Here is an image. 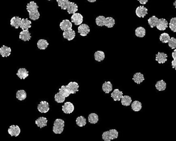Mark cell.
Returning a JSON list of instances; mask_svg holds the SVG:
<instances>
[{
  "label": "cell",
  "mask_w": 176,
  "mask_h": 141,
  "mask_svg": "<svg viewBox=\"0 0 176 141\" xmlns=\"http://www.w3.org/2000/svg\"><path fill=\"white\" fill-rule=\"evenodd\" d=\"M79 85L76 82H71L67 85H62L59 92L55 95L54 99L58 103H63L65 99L71 94H75L79 91Z\"/></svg>",
  "instance_id": "6da1fadb"
},
{
  "label": "cell",
  "mask_w": 176,
  "mask_h": 141,
  "mask_svg": "<svg viewBox=\"0 0 176 141\" xmlns=\"http://www.w3.org/2000/svg\"><path fill=\"white\" fill-rule=\"evenodd\" d=\"M38 6L34 1H31L27 5V10L29 12V18L36 20L39 18L40 13L38 11Z\"/></svg>",
  "instance_id": "7a4b0ae2"
},
{
  "label": "cell",
  "mask_w": 176,
  "mask_h": 141,
  "mask_svg": "<svg viewBox=\"0 0 176 141\" xmlns=\"http://www.w3.org/2000/svg\"><path fill=\"white\" fill-rule=\"evenodd\" d=\"M95 22L97 25L99 27L106 26L108 28H113L115 24V19L112 17L106 18L104 16H100L96 17Z\"/></svg>",
  "instance_id": "3957f363"
},
{
  "label": "cell",
  "mask_w": 176,
  "mask_h": 141,
  "mask_svg": "<svg viewBox=\"0 0 176 141\" xmlns=\"http://www.w3.org/2000/svg\"><path fill=\"white\" fill-rule=\"evenodd\" d=\"M119 136V132L115 130L112 129L108 131H105L102 135V138L105 141H110L118 138Z\"/></svg>",
  "instance_id": "277c9868"
},
{
  "label": "cell",
  "mask_w": 176,
  "mask_h": 141,
  "mask_svg": "<svg viewBox=\"0 0 176 141\" xmlns=\"http://www.w3.org/2000/svg\"><path fill=\"white\" fill-rule=\"evenodd\" d=\"M65 122L61 118H57L54 122V125L53 127V131L56 134H61L64 127Z\"/></svg>",
  "instance_id": "5b68a950"
},
{
  "label": "cell",
  "mask_w": 176,
  "mask_h": 141,
  "mask_svg": "<svg viewBox=\"0 0 176 141\" xmlns=\"http://www.w3.org/2000/svg\"><path fill=\"white\" fill-rule=\"evenodd\" d=\"M78 32L82 37H86L90 33V28L88 25L86 24H81L78 28Z\"/></svg>",
  "instance_id": "8992f818"
},
{
  "label": "cell",
  "mask_w": 176,
  "mask_h": 141,
  "mask_svg": "<svg viewBox=\"0 0 176 141\" xmlns=\"http://www.w3.org/2000/svg\"><path fill=\"white\" fill-rule=\"evenodd\" d=\"M71 22L76 25H80L83 22V17L81 13H76L71 17Z\"/></svg>",
  "instance_id": "52a82bcc"
},
{
  "label": "cell",
  "mask_w": 176,
  "mask_h": 141,
  "mask_svg": "<svg viewBox=\"0 0 176 141\" xmlns=\"http://www.w3.org/2000/svg\"><path fill=\"white\" fill-rule=\"evenodd\" d=\"M62 110L64 113L67 114H71L74 110V106L73 104L68 102L62 106Z\"/></svg>",
  "instance_id": "ba28073f"
},
{
  "label": "cell",
  "mask_w": 176,
  "mask_h": 141,
  "mask_svg": "<svg viewBox=\"0 0 176 141\" xmlns=\"http://www.w3.org/2000/svg\"><path fill=\"white\" fill-rule=\"evenodd\" d=\"M38 110L41 113H47L49 110V105L46 101H41L38 105Z\"/></svg>",
  "instance_id": "9c48e42d"
},
{
  "label": "cell",
  "mask_w": 176,
  "mask_h": 141,
  "mask_svg": "<svg viewBox=\"0 0 176 141\" xmlns=\"http://www.w3.org/2000/svg\"><path fill=\"white\" fill-rule=\"evenodd\" d=\"M8 132L11 136H19L21 133V129L17 125H12L9 127Z\"/></svg>",
  "instance_id": "30bf717a"
},
{
  "label": "cell",
  "mask_w": 176,
  "mask_h": 141,
  "mask_svg": "<svg viewBox=\"0 0 176 141\" xmlns=\"http://www.w3.org/2000/svg\"><path fill=\"white\" fill-rule=\"evenodd\" d=\"M148 14V9L144 6H139L136 10V14L139 18H144Z\"/></svg>",
  "instance_id": "8fae6325"
},
{
  "label": "cell",
  "mask_w": 176,
  "mask_h": 141,
  "mask_svg": "<svg viewBox=\"0 0 176 141\" xmlns=\"http://www.w3.org/2000/svg\"><path fill=\"white\" fill-rule=\"evenodd\" d=\"M63 37L69 41H71L76 37V32L72 29H70L64 32L63 34Z\"/></svg>",
  "instance_id": "7c38bea8"
},
{
  "label": "cell",
  "mask_w": 176,
  "mask_h": 141,
  "mask_svg": "<svg viewBox=\"0 0 176 141\" xmlns=\"http://www.w3.org/2000/svg\"><path fill=\"white\" fill-rule=\"evenodd\" d=\"M19 39L24 42L29 41L31 39V35L29 30L25 29V30H23L21 32H20Z\"/></svg>",
  "instance_id": "4fadbf2b"
},
{
  "label": "cell",
  "mask_w": 176,
  "mask_h": 141,
  "mask_svg": "<svg viewBox=\"0 0 176 141\" xmlns=\"http://www.w3.org/2000/svg\"><path fill=\"white\" fill-rule=\"evenodd\" d=\"M167 60V55L164 52H158L156 55V61L159 63H164Z\"/></svg>",
  "instance_id": "5bb4252c"
},
{
  "label": "cell",
  "mask_w": 176,
  "mask_h": 141,
  "mask_svg": "<svg viewBox=\"0 0 176 141\" xmlns=\"http://www.w3.org/2000/svg\"><path fill=\"white\" fill-rule=\"evenodd\" d=\"M168 22L167 21L166 19L161 18V19H159L156 27L160 30H161V31L165 30L168 27Z\"/></svg>",
  "instance_id": "9a60e30c"
},
{
  "label": "cell",
  "mask_w": 176,
  "mask_h": 141,
  "mask_svg": "<svg viewBox=\"0 0 176 141\" xmlns=\"http://www.w3.org/2000/svg\"><path fill=\"white\" fill-rule=\"evenodd\" d=\"M123 96V92L119 90L118 89H115L111 94V97L114 101H120Z\"/></svg>",
  "instance_id": "2e32d148"
},
{
  "label": "cell",
  "mask_w": 176,
  "mask_h": 141,
  "mask_svg": "<svg viewBox=\"0 0 176 141\" xmlns=\"http://www.w3.org/2000/svg\"><path fill=\"white\" fill-rule=\"evenodd\" d=\"M60 28L62 30L66 31L72 28V23L68 19H64L60 23Z\"/></svg>",
  "instance_id": "e0dca14e"
},
{
  "label": "cell",
  "mask_w": 176,
  "mask_h": 141,
  "mask_svg": "<svg viewBox=\"0 0 176 141\" xmlns=\"http://www.w3.org/2000/svg\"><path fill=\"white\" fill-rule=\"evenodd\" d=\"M78 7L76 4L70 2L67 7V10L69 14H74L76 13V11H78Z\"/></svg>",
  "instance_id": "ac0fdd59"
},
{
  "label": "cell",
  "mask_w": 176,
  "mask_h": 141,
  "mask_svg": "<svg viewBox=\"0 0 176 141\" xmlns=\"http://www.w3.org/2000/svg\"><path fill=\"white\" fill-rule=\"evenodd\" d=\"M47 122L48 120L47 118H44V117H40L36 120L35 123L38 127L42 128L46 127L47 126Z\"/></svg>",
  "instance_id": "d6986e66"
},
{
  "label": "cell",
  "mask_w": 176,
  "mask_h": 141,
  "mask_svg": "<svg viewBox=\"0 0 176 141\" xmlns=\"http://www.w3.org/2000/svg\"><path fill=\"white\" fill-rule=\"evenodd\" d=\"M11 53V49L10 47H7L5 45L0 48V54L3 57H9Z\"/></svg>",
  "instance_id": "ffe728a7"
},
{
  "label": "cell",
  "mask_w": 176,
  "mask_h": 141,
  "mask_svg": "<svg viewBox=\"0 0 176 141\" xmlns=\"http://www.w3.org/2000/svg\"><path fill=\"white\" fill-rule=\"evenodd\" d=\"M31 24L32 22L31 20H29L27 18H23L21 20V23L20 25V28L22 30H29V28L31 27Z\"/></svg>",
  "instance_id": "44dd1931"
},
{
  "label": "cell",
  "mask_w": 176,
  "mask_h": 141,
  "mask_svg": "<svg viewBox=\"0 0 176 141\" xmlns=\"http://www.w3.org/2000/svg\"><path fill=\"white\" fill-rule=\"evenodd\" d=\"M21 20L22 19L19 18V17H14L11 19V25L14 27L16 29H18L20 27Z\"/></svg>",
  "instance_id": "7402d4cb"
},
{
  "label": "cell",
  "mask_w": 176,
  "mask_h": 141,
  "mask_svg": "<svg viewBox=\"0 0 176 141\" xmlns=\"http://www.w3.org/2000/svg\"><path fill=\"white\" fill-rule=\"evenodd\" d=\"M17 75L20 79L24 80L29 76V72L24 68H21L17 71Z\"/></svg>",
  "instance_id": "603a6c76"
},
{
  "label": "cell",
  "mask_w": 176,
  "mask_h": 141,
  "mask_svg": "<svg viewBox=\"0 0 176 141\" xmlns=\"http://www.w3.org/2000/svg\"><path fill=\"white\" fill-rule=\"evenodd\" d=\"M133 80L136 83L140 85L144 81L145 78H144V76L143 74L140 73V72H138V73H136L133 75Z\"/></svg>",
  "instance_id": "cb8c5ba5"
},
{
  "label": "cell",
  "mask_w": 176,
  "mask_h": 141,
  "mask_svg": "<svg viewBox=\"0 0 176 141\" xmlns=\"http://www.w3.org/2000/svg\"><path fill=\"white\" fill-rule=\"evenodd\" d=\"M102 89L104 91V92H105L106 94H108L113 90V85L110 81L105 82V83L103 85Z\"/></svg>",
  "instance_id": "d4e9b609"
},
{
  "label": "cell",
  "mask_w": 176,
  "mask_h": 141,
  "mask_svg": "<svg viewBox=\"0 0 176 141\" xmlns=\"http://www.w3.org/2000/svg\"><path fill=\"white\" fill-rule=\"evenodd\" d=\"M105 53L102 51H97L94 54V59L98 62L103 61L105 59Z\"/></svg>",
  "instance_id": "484cf974"
},
{
  "label": "cell",
  "mask_w": 176,
  "mask_h": 141,
  "mask_svg": "<svg viewBox=\"0 0 176 141\" xmlns=\"http://www.w3.org/2000/svg\"><path fill=\"white\" fill-rule=\"evenodd\" d=\"M49 43L45 39H40L37 42V47L40 50H45L47 48Z\"/></svg>",
  "instance_id": "4316f807"
},
{
  "label": "cell",
  "mask_w": 176,
  "mask_h": 141,
  "mask_svg": "<svg viewBox=\"0 0 176 141\" xmlns=\"http://www.w3.org/2000/svg\"><path fill=\"white\" fill-rule=\"evenodd\" d=\"M135 35L138 38H143L146 35V29L143 27H139L135 30Z\"/></svg>",
  "instance_id": "83f0119b"
},
{
  "label": "cell",
  "mask_w": 176,
  "mask_h": 141,
  "mask_svg": "<svg viewBox=\"0 0 176 141\" xmlns=\"http://www.w3.org/2000/svg\"><path fill=\"white\" fill-rule=\"evenodd\" d=\"M121 102L123 105L125 106H128L130 105V104L132 103V99L128 95L123 96L122 98L121 99Z\"/></svg>",
  "instance_id": "f1b7e54d"
},
{
  "label": "cell",
  "mask_w": 176,
  "mask_h": 141,
  "mask_svg": "<svg viewBox=\"0 0 176 141\" xmlns=\"http://www.w3.org/2000/svg\"><path fill=\"white\" fill-rule=\"evenodd\" d=\"M88 121L91 124H95L99 121V116L95 113H91L88 116Z\"/></svg>",
  "instance_id": "f546056e"
},
{
  "label": "cell",
  "mask_w": 176,
  "mask_h": 141,
  "mask_svg": "<svg viewBox=\"0 0 176 141\" xmlns=\"http://www.w3.org/2000/svg\"><path fill=\"white\" fill-rule=\"evenodd\" d=\"M156 88L158 91H163L166 88V83L163 80H159L156 84Z\"/></svg>",
  "instance_id": "4dcf8cb0"
},
{
  "label": "cell",
  "mask_w": 176,
  "mask_h": 141,
  "mask_svg": "<svg viewBox=\"0 0 176 141\" xmlns=\"http://www.w3.org/2000/svg\"><path fill=\"white\" fill-rule=\"evenodd\" d=\"M159 19L155 16H153L148 19V23L149 24L150 26L153 28L157 26V23L158 22Z\"/></svg>",
  "instance_id": "1f68e13d"
},
{
  "label": "cell",
  "mask_w": 176,
  "mask_h": 141,
  "mask_svg": "<svg viewBox=\"0 0 176 141\" xmlns=\"http://www.w3.org/2000/svg\"><path fill=\"white\" fill-rule=\"evenodd\" d=\"M16 98L20 101L24 100L27 98V93L24 90H19L16 93Z\"/></svg>",
  "instance_id": "d6a6232c"
},
{
  "label": "cell",
  "mask_w": 176,
  "mask_h": 141,
  "mask_svg": "<svg viewBox=\"0 0 176 141\" xmlns=\"http://www.w3.org/2000/svg\"><path fill=\"white\" fill-rule=\"evenodd\" d=\"M131 108L134 111H139L142 109V104L139 101H134L131 104Z\"/></svg>",
  "instance_id": "836d02e7"
},
{
  "label": "cell",
  "mask_w": 176,
  "mask_h": 141,
  "mask_svg": "<svg viewBox=\"0 0 176 141\" xmlns=\"http://www.w3.org/2000/svg\"><path fill=\"white\" fill-rule=\"evenodd\" d=\"M57 2L59 7L63 10H67V7L70 2L69 0H57Z\"/></svg>",
  "instance_id": "e575fe53"
},
{
  "label": "cell",
  "mask_w": 176,
  "mask_h": 141,
  "mask_svg": "<svg viewBox=\"0 0 176 141\" xmlns=\"http://www.w3.org/2000/svg\"><path fill=\"white\" fill-rule=\"evenodd\" d=\"M76 125L79 127H83L86 126V120L83 116L78 117L76 119Z\"/></svg>",
  "instance_id": "d590c367"
},
{
  "label": "cell",
  "mask_w": 176,
  "mask_h": 141,
  "mask_svg": "<svg viewBox=\"0 0 176 141\" xmlns=\"http://www.w3.org/2000/svg\"><path fill=\"white\" fill-rule=\"evenodd\" d=\"M170 37L168 34L166 33H162L160 35V40L163 43H168L170 40Z\"/></svg>",
  "instance_id": "8d00e7d4"
},
{
  "label": "cell",
  "mask_w": 176,
  "mask_h": 141,
  "mask_svg": "<svg viewBox=\"0 0 176 141\" xmlns=\"http://www.w3.org/2000/svg\"><path fill=\"white\" fill-rule=\"evenodd\" d=\"M169 27L172 32L176 33V17L171 19L169 23Z\"/></svg>",
  "instance_id": "74e56055"
},
{
  "label": "cell",
  "mask_w": 176,
  "mask_h": 141,
  "mask_svg": "<svg viewBox=\"0 0 176 141\" xmlns=\"http://www.w3.org/2000/svg\"><path fill=\"white\" fill-rule=\"evenodd\" d=\"M168 43L169 47H171L172 49H176V38L172 37L170 39Z\"/></svg>",
  "instance_id": "f35d334b"
},
{
  "label": "cell",
  "mask_w": 176,
  "mask_h": 141,
  "mask_svg": "<svg viewBox=\"0 0 176 141\" xmlns=\"http://www.w3.org/2000/svg\"><path fill=\"white\" fill-rule=\"evenodd\" d=\"M172 66L173 68L175 69L176 70V59H174L172 61Z\"/></svg>",
  "instance_id": "ab89813d"
},
{
  "label": "cell",
  "mask_w": 176,
  "mask_h": 141,
  "mask_svg": "<svg viewBox=\"0 0 176 141\" xmlns=\"http://www.w3.org/2000/svg\"><path fill=\"white\" fill-rule=\"evenodd\" d=\"M138 1L142 5L146 4L148 1V0H138Z\"/></svg>",
  "instance_id": "60d3db41"
},
{
  "label": "cell",
  "mask_w": 176,
  "mask_h": 141,
  "mask_svg": "<svg viewBox=\"0 0 176 141\" xmlns=\"http://www.w3.org/2000/svg\"><path fill=\"white\" fill-rule=\"evenodd\" d=\"M172 57L173 58V59H176V49H175V50L172 52Z\"/></svg>",
  "instance_id": "b9f144b4"
},
{
  "label": "cell",
  "mask_w": 176,
  "mask_h": 141,
  "mask_svg": "<svg viewBox=\"0 0 176 141\" xmlns=\"http://www.w3.org/2000/svg\"><path fill=\"white\" fill-rule=\"evenodd\" d=\"M88 1H89V2H91V3H93V2H96V0H87Z\"/></svg>",
  "instance_id": "7bdbcfd3"
},
{
  "label": "cell",
  "mask_w": 176,
  "mask_h": 141,
  "mask_svg": "<svg viewBox=\"0 0 176 141\" xmlns=\"http://www.w3.org/2000/svg\"><path fill=\"white\" fill-rule=\"evenodd\" d=\"M173 6H175V7L176 8V0H175V2L173 3Z\"/></svg>",
  "instance_id": "ee69618b"
},
{
  "label": "cell",
  "mask_w": 176,
  "mask_h": 141,
  "mask_svg": "<svg viewBox=\"0 0 176 141\" xmlns=\"http://www.w3.org/2000/svg\"><path fill=\"white\" fill-rule=\"evenodd\" d=\"M47 1H51V0H47Z\"/></svg>",
  "instance_id": "f6af8a7d"
}]
</instances>
